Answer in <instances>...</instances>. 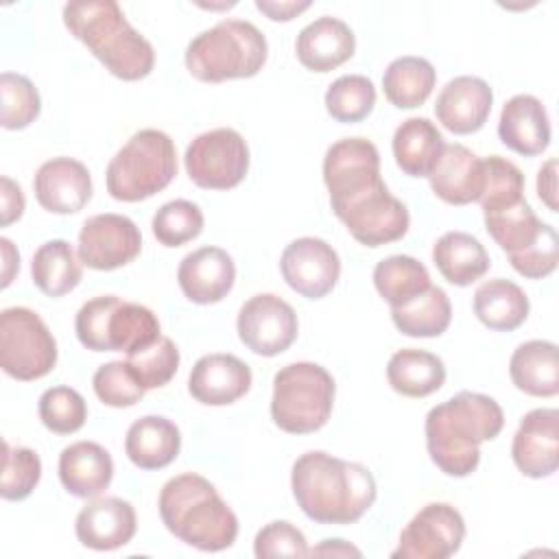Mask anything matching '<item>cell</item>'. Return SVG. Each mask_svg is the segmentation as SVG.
<instances>
[{
  "instance_id": "obj_1",
  "label": "cell",
  "mask_w": 559,
  "mask_h": 559,
  "mask_svg": "<svg viewBox=\"0 0 559 559\" xmlns=\"http://www.w3.org/2000/svg\"><path fill=\"white\" fill-rule=\"evenodd\" d=\"M290 487L299 509L317 524H354L376 502L373 474L323 450H310L293 463Z\"/></svg>"
},
{
  "instance_id": "obj_2",
  "label": "cell",
  "mask_w": 559,
  "mask_h": 559,
  "mask_svg": "<svg viewBox=\"0 0 559 559\" xmlns=\"http://www.w3.org/2000/svg\"><path fill=\"white\" fill-rule=\"evenodd\" d=\"M502 426L504 413L493 397L461 391L426 415L424 430L430 461L448 476H469L480 463V443L496 439Z\"/></svg>"
},
{
  "instance_id": "obj_3",
  "label": "cell",
  "mask_w": 559,
  "mask_h": 559,
  "mask_svg": "<svg viewBox=\"0 0 559 559\" xmlns=\"http://www.w3.org/2000/svg\"><path fill=\"white\" fill-rule=\"evenodd\" d=\"M63 24L118 79L140 81L155 66L151 41L114 0H76L63 7Z\"/></svg>"
},
{
  "instance_id": "obj_4",
  "label": "cell",
  "mask_w": 559,
  "mask_h": 559,
  "mask_svg": "<svg viewBox=\"0 0 559 559\" xmlns=\"http://www.w3.org/2000/svg\"><path fill=\"white\" fill-rule=\"evenodd\" d=\"M164 526L183 544L205 552L229 548L238 537V518L216 487L201 474H179L159 491Z\"/></svg>"
},
{
  "instance_id": "obj_5",
  "label": "cell",
  "mask_w": 559,
  "mask_h": 559,
  "mask_svg": "<svg viewBox=\"0 0 559 559\" xmlns=\"http://www.w3.org/2000/svg\"><path fill=\"white\" fill-rule=\"evenodd\" d=\"M269 55L266 37L247 20H221L192 37L186 48L188 72L203 83L255 76Z\"/></svg>"
},
{
  "instance_id": "obj_6",
  "label": "cell",
  "mask_w": 559,
  "mask_h": 559,
  "mask_svg": "<svg viewBox=\"0 0 559 559\" xmlns=\"http://www.w3.org/2000/svg\"><path fill=\"white\" fill-rule=\"evenodd\" d=\"M175 175L177 151L170 135L159 129H142L111 157L105 183L116 201L135 203L162 192Z\"/></svg>"
},
{
  "instance_id": "obj_7",
  "label": "cell",
  "mask_w": 559,
  "mask_h": 559,
  "mask_svg": "<svg viewBox=\"0 0 559 559\" xmlns=\"http://www.w3.org/2000/svg\"><path fill=\"white\" fill-rule=\"evenodd\" d=\"M334 378L317 362H290L273 378L271 417L288 435L321 430L334 406Z\"/></svg>"
},
{
  "instance_id": "obj_8",
  "label": "cell",
  "mask_w": 559,
  "mask_h": 559,
  "mask_svg": "<svg viewBox=\"0 0 559 559\" xmlns=\"http://www.w3.org/2000/svg\"><path fill=\"white\" fill-rule=\"evenodd\" d=\"M74 332L92 352H138L159 336L155 312L142 304L116 295H100L85 301L74 319Z\"/></svg>"
},
{
  "instance_id": "obj_9",
  "label": "cell",
  "mask_w": 559,
  "mask_h": 559,
  "mask_svg": "<svg viewBox=\"0 0 559 559\" xmlns=\"http://www.w3.org/2000/svg\"><path fill=\"white\" fill-rule=\"evenodd\" d=\"M57 365V341L37 312L24 306L0 312V367L7 376L31 382Z\"/></svg>"
},
{
  "instance_id": "obj_10",
  "label": "cell",
  "mask_w": 559,
  "mask_h": 559,
  "mask_svg": "<svg viewBox=\"0 0 559 559\" xmlns=\"http://www.w3.org/2000/svg\"><path fill=\"white\" fill-rule=\"evenodd\" d=\"M183 164L194 186L203 190H229L249 170V146L236 129H212L188 144Z\"/></svg>"
},
{
  "instance_id": "obj_11",
  "label": "cell",
  "mask_w": 559,
  "mask_h": 559,
  "mask_svg": "<svg viewBox=\"0 0 559 559\" xmlns=\"http://www.w3.org/2000/svg\"><path fill=\"white\" fill-rule=\"evenodd\" d=\"M356 242L365 247H382L406 236L411 216L406 205L395 199L386 183L380 181L358 197L332 207Z\"/></svg>"
},
{
  "instance_id": "obj_12",
  "label": "cell",
  "mask_w": 559,
  "mask_h": 559,
  "mask_svg": "<svg viewBox=\"0 0 559 559\" xmlns=\"http://www.w3.org/2000/svg\"><path fill=\"white\" fill-rule=\"evenodd\" d=\"M465 537L463 515L448 502H430L402 528L393 559H448Z\"/></svg>"
},
{
  "instance_id": "obj_13",
  "label": "cell",
  "mask_w": 559,
  "mask_h": 559,
  "mask_svg": "<svg viewBox=\"0 0 559 559\" xmlns=\"http://www.w3.org/2000/svg\"><path fill=\"white\" fill-rule=\"evenodd\" d=\"M238 336L258 356H277L297 338V312L288 301L273 293L253 295L238 312Z\"/></svg>"
},
{
  "instance_id": "obj_14",
  "label": "cell",
  "mask_w": 559,
  "mask_h": 559,
  "mask_svg": "<svg viewBox=\"0 0 559 559\" xmlns=\"http://www.w3.org/2000/svg\"><path fill=\"white\" fill-rule=\"evenodd\" d=\"M142 234L138 225L122 214L90 216L81 231L76 253L79 260L94 271H114L140 255Z\"/></svg>"
},
{
  "instance_id": "obj_15",
  "label": "cell",
  "mask_w": 559,
  "mask_h": 559,
  "mask_svg": "<svg viewBox=\"0 0 559 559\" xmlns=\"http://www.w3.org/2000/svg\"><path fill=\"white\" fill-rule=\"evenodd\" d=\"M323 181L332 207L380 183V153L376 144L365 138H343L334 142L323 157Z\"/></svg>"
},
{
  "instance_id": "obj_16",
  "label": "cell",
  "mask_w": 559,
  "mask_h": 559,
  "mask_svg": "<svg viewBox=\"0 0 559 559\" xmlns=\"http://www.w3.org/2000/svg\"><path fill=\"white\" fill-rule=\"evenodd\" d=\"M280 269L284 282L295 293L308 299H321L341 277V258L325 240L304 236L284 249Z\"/></svg>"
},
{
  "instance_id": "obj_17",
  "label": "cell",
  "mask_w": 559,
  "mask_h": 559,
  "mask_svg": "<svg viewBox=\"0 0 559 559\" xmlns=\"http://www.w3.org/2000/svg\"><path fill=\"white\" fill-rule=\"evenodd\" d=\"M511 456L515 467L528 478L552 476L559 465V411H528L513 435Z\"/></svg>"
},
{
  "instance_id": "obj_18",
  "label": "cell",
  "mask_w": 559,
  "mask_h": 559,
  "mask_svg": "<svg viewBox=\"0 0 559 559\" xmlns=\"http://www.w3.org/2000/svg\"><path fill=\"white\" fill-rule=\"evenodd\" d=\"M37 203L50 214H74L92 199V177L83 162L52 157L44 162L33 179Z\"/></svg>"
},
{
  "instance_id": "obj_19",
  "label": "cell",
  "mask_w": 559,
  "mask_h": 559,
  "mask_svg": "<svg viewBox=\"0 0 559 559\" xmlns=\"http://www.w3.org/2000/svg\"><path fill=\"white\" fill-rule=\"evenodd\" d=\"M138 528L135 509L129 500L103 496L90 500L76 515V539L92 550H116L127 546Z\"/></svg>"
},
{
  "instance_id": "obj_20",
  "label": "cell",
  "mask_w": 559,
  "mask_h": 559,
  "mask_svg": "<svg viewBox=\"0 0 559 559\" xmlns=\"http://www.w3.org/2000/svg\"><path fill=\"white\" fill-rule=\"evenodd\" d=\"M493 105V92L480 76H454L448 81L435 103L437 120L456 135L476 133L485 127Z\"/></svg>"
},
{
  "instance_id": "obj_21",
  "label": "cell",
  "mask_w": 559,
  "mask_h": 559,
  "mask_svg": "<svg viewBox=\"0 0 559 559\" xmlns=\"http://www.w3.org/2000/svg\"><path fill=\"white\" fill-rule=\"evenodd\" d=\"M253 376L245 360L234 354L201 356L190 376V395L205 406H227L240 400L251 389Z\"/></svg>"
},
{
  "instance_id": "obj_22",
  "label": "cell",
  "mask_w": 559,
  "mask_h": 559,
  "mask_svg": "<svg viewBox=\"0 0 559 559\" xmlns=\"http://www.w3.org/2000/svg\"><path fill=\"white\" fill-rule=\"evenodd\" d=\"M177 282L192 304H218L236 282V264L225 249L201 247L179 262Z\"/></svg>"
},
{
  "instance_id": "obj_23",
  "label": "cell",
  "mask_w": 559,
  "mask_h": 559,
  "mask_svg": "<svg viewBox=\"0 0 559 559\" xmlns=\"http://www.w3.org/2000/svg\"><path fill=\"white\" fill-rule=\"evenodd\" d=\"M432 192L450 205H467L485 190V162L463 144H445L428 175Z\"/></svg>"
},
{
  "instance_id": "obj_24",
  "label": "cell",
  "mask_w": 559,
  "mask_h": 559,
  "mask_svg": "<svg viewBox=\"0 0 559 559\" xmlns=\"http://www.w3.org/2000/svg\"><path fill=\"white\" fill-rule=\"evenodd\" d=\"M498 138L518 155L544 153L550 144V118L542 100L531 94L511 96L500 111Z\"/></svg>"
},
{
  "instance_id": "obj_25",
  "label": "cell",
  "mask_w": 559,
  "mask_h": 559,
  "mask_svg": "<svg viewBox=\"0 0 559 559\" xmlns=\"http://www.w3.org/2000/svg\"><path fill=\"white\" fill-rule=\"evenodd\" d=\"M356 50L354 31L338 17L321 15L306 24L295 41L297 59L312 72H330L352 59Z\"/></svg>"
},
{
  "instance_id": "obj_26",
  "label": "cell",
  "mask_w": 559,
  "mask_h": 559,
  "mask_svg": "<svg viewBox=\"0 0 559 559\" xmlns=\"http://www.w3.org/2000/svg\"><path fill=\"white\" fill-rule=\"evenodd\" d=\"M114 478L111 454L96 441H76L59 454V480L76 498L100 496Z\"/></svg>"
},
{
  "instance_id": "obj_27",
  "label": "cell",
  "mask_w": 559,
  "mask_h": 559,
  "mask_svg": "<svg viewBox=\"0 0 559 559\" xmlns=\"http://www.w3.org/2000/svg\"><path fill=\"white\" fill-rule=\"evenodd\" d=\"M179 450L181 432L177 424L162 415L135 419L124 437V452L140 469H162L179 456Z\"/></svg>"
},
{
  "instance_id": "obj_28",
  "label": "cell",
  "mask_w": 559,
  "mask_h": 559,
  "mask_svg": "<svg viewBox=\"0 0 559 559\" xmlns=\"http://www.w3.org/2000/svg\"><path fill=\"white\" fill-rule=\"evenodd\" d=\"M509 376L518 391L533 397H552L559 391V356L550 341H526L509 360Z\"/></svg>"
},
{
  "instance_id": "obj_29",
  "label": "cell",
  "mask_w": 559,
  "mask_h": 559,
  "mask_svg": "<svg viewBox=\"0 0 559 559\" xmlns=\"http://www.w3.org/2000/svg\"><path fill=\"white\" fill-rule=\"evenodd\" d=\"M445 142L441 131L428 118H406L393 133V157L408 177H428Z\"/></svg>"
},
{
  "instance_id": "obj_30",
  "label": "cell",
  "mask_w": 559,
  "mask_h": 559,
  "mask_svg": "<svg viewBox=\"0 0 559 559\" xmlns=\"http://www.w3.org/2000/svg\"><path fill=\"white\" fill-rule=\"evenodd\" d=\"M432 262L454 286H469L489 271V255L467 231H445L432 247Z\"/></svg>"
},
{
  "instance_id": "obj_31",
  "label": "cell",
  "mask_w": 559,
  "mask_h": 559,
  "mask_svg": "<svg viewBox=\"0 0 559 559\" xmlns=\"http://www.w3.org/2000/svg\"><path fill=\"white\" fill-rule=\"evenodd\" d=\"M528 297L511 280L496 277L483 282L474 293L476 319L496 332H511L528 317Z\"/></svg>"
},
{
  "instance_id": "obj_32",
  "label": "cell",
  "mask_w": 559,
  "mask_h": 559,
  "mask_svg": "<svg viewBox=\"0 0 559 559\" xmlns=\"http://www.w3.org/2000/svg\"><path fill=\"white\" fill-rule=\"evenodd\" d=\"M386 380L404 397H426L445 382V365L426 349H400L389 358Z\"/></svg>"
},
{
  "instance_id": "obj_33",
  "label": "cell",
  "mask_w": 559,
  "mask_h": 559,
  "mask_svg": "<svg viewBox=\"0 0 559 559\" xmlns=\"http://www.w3.org/2000/svg\"><path fill=\"white\" fill-rule=\"evenodd\" d=\"M83 262L68 240L55 238L39 245L33 253V284L48 297H61L74 290L83 280Z\"/></svg>"
},
{
  "instance_id": "obj_34",
  "label": "cell",
  "mask_w": 559,
  "mask_h": 559,
  "mask_svg": "<svg viewBox=\"0 0 559 559\" xmlns=\"http://www.w3.org/2000/svg\"><path fill=\"white\" fill-rule=\"evenodd\" d=\"M437 83L432 63L424 57L406 55L393 59L382 74L386 100L397 109H415L428 100Z\"/></svg>"
},
{
  "instance_id": "obj_35",
  "label": "cell",
  "mask_w": 559,
  "mask_h": 559,
  "mask_svg": "<svg viewBox=\"0 0 559 559\" xmlns=\"http://www.w3.org/2000/svg\"><path fill=\"white\" fill-rule=\"evenodd\" d=\"M393 325L415 338H432L441 336L452 319V306L443 288L428 286L424 293L413 297L411 301L391 308Z\"/></svg>"
},
{
  "instance_id": "obj_36",
  "label": "cell",
  "mask_w": 559,
  "mask_h": 559,
  "mask_svg": "<svg viewBox=\"0 0 559 559\" xmlns=\"http://www.w3.org/2000/svg\"><path fill=\"white\" fill-rule=\"evenodd\" d=\"M373 286L391 306H402L430 286L428 269L413 255H389L373 269Z\"/></svg>"
},
{
  "instance_id": "obj_37",
  "label": "cell",
  "mask_w": 559,
  "mask_h": 559,
  "mask_svg": "<svg viewBox=\"0 0 559 559\" xmlns=\"http://www.w3.org/2000/svg\"><path fill=\"white\" fill-rule=\"evenodd\" d=\"M483 216L487 234L502 251H507V255L526 249L537 238L544 225L526 199L496 212H485Z\"/></svg>"
},
{
  "instance_id": "obj_38",
  "label": "cell",
  "mask_w": 559,
  "mask_h": 559,
  "mask_svg": "<svg viewBox=\"0 0 559 559\" xmlns=\"http://www.w3.org/2000/svg\"><path fill=\"white\" fill-rule=\"evenodd\" d=\"M376 105V87L362 74H343L325 92V109L336 122H360Z\"/></svg>"
},
{
  "instance_id": "obj_39",
  "label": "cell",
  "mask_w": 559,
  "mask_h": 559,
  "mask_svg": "<svg viewBox=\"0 0 559 559\" xmlns=\"http://www.w3.org/2000/svg\"><path fill=\"white\" fill-rule=\"evenodd\" d=\"M41 111V98L33 81L24 74H0V124L9 131L26 129Z\"/></svg>"
},
{
  "instance_id": "obj_40",
  "label": "cell",
  "mask_w": 559,
  "mask_h": 559,
  "mask_svg": "<svg viewBox=\"0 0 559 559\" xmlns=\"http://www.w3.org/2000/svg\"><path fill=\"white\" fill-rule=\"evenodd\" d=\"M127 365L146 391L159 389L175 378L179 369V349L173 338L159 334L151 345L127 354Z\"/></svg>"
},
{
  "instance_id": "obj_41",
  "label": "cell",
  "mask_w": 559,
  "mask_h": 559,
  "mask_svg": "<svg viewBox=\"0 0 559 559\" xmlns=\"http://www.w3.org/2000/svg\"><path fill=\"white\" fill-rule=\"evenodd\" d=\"M151 227L159 245L181 247L203 231V212L192 201L175 199L155 212Z\"/></svg>"
},
{
  "instance_id": "obj_42",
  "label": "cell",
  "mask_w": 559,
  "mask_h": 559,
  "mask_svg": "<svg viewBox=\"0 0 559 559\" xmlns=\"http://www.w3.org/2000/svg\"><path fill=\"white\" fill-rule=\"evenodd\" d=\"M483 162H485V190L478 199L483 214L515 205L518 201L524 199V175L513 162L500 155H489Z\"/></svg>"
},
{
  "instance_id": "obj_43",
  "label": "cell",
  "mask_w": 559,
  "mask_h": 559,
  "mask_svg": "<svg viewBox=\"0 0 559 559\" xmlns=\"http://www.w3.org/2000/svg\"><path fill=\"white\" fill-rule=\"evenodd\" d=\"M39 419L50 432L72 435L87 419L85 400L70 386H50L39 397Z\"/></svg>"
},
{
  "instance_id": "obj_44",
  "label": "cell",
  "mask_w": 559,
  "mask_h": 559,
  "mask_svg": "<svg viewBox=\"0 0 559 559\" xmlns=\"http://www.w3.org/2000/svg\"><path fill=\"white\" fill-rule=\"evenodd\" d=\"M41 478L39 454L24 445H11L4 441L2 452V483L0 496L4 500H24L33 493Z\"/></svg>"
},
{
  "instance_id": "obj_45",
  "label": "cell",
  "mask_w": 559,
  "mask_h": 559,
  "mask_svg": "<svg viewBox=\"0 0 559 559\" xmlns=\"http://www.w3.org/2000/svg\"><path fill=\"white\" fill-rule=\"evenodd\" d=\"M92 386L96 397L114 408L133 406L146 393V389L129 369L127 360H111L100 365L92 378Z\"/></svg>"
},
{
  "instance_id": "obj_46",
  "label": "cell",
  "mask_w": 559,
  "mask_h": 559,
  "mask_svg": "<svg viewBox=\"0 0 559 559\" xmlns=\"http://www.w3.org/2000/svg\"><path fill=\"white\" fill-rule=\"evenodd\" d=\"M557 249H559L557 231L552 225L544 223L537 238L526 249L511 253L509 262L520 275L528 280H542L557 269V260H559Z\"/></svg>"
},
{
  "instance_id": "obj_47",
  "label": "cell",
  "mask_w": 559,
  "mask_h": 559,
  "mask_svg": "<svg viewBox=\"0 0 559 559\" xmlns=\"http://www.w3.org/2000/svg\"><path fill=\"white\" fill-rule=\"evenodd\" d=\"M253 555L258 559L269 557H308V544L304 533L286 520H275L262 526L253 539Z\"/></svg>"
},
{
  "instance_id": "obj_48",
  "label": "cell",
  "mask_w": 559,
  "mask_h": 559,
  "mask_svg": "<svg viewBox=\"0 0 559 559\" xmlns=\"http://www.w3.org/2000/svg\"><path fill=\"white\" fill-rule=\"evenodd\" d=\"M0 212H2V227H9L11 223H15L22 214H24V207H26V201H24V192L22 188L9 179V177H2L0 179Z\"/></svg>"
},
{
  "instance_id": "obj_49",
  "label": "cell",
  "mask_w": 559,
  "mask_h": 559,
  "mask_svg": "<svg viewBox=\"0 0 559 559\" xmlns=\"http://www.w3.org/2000/svg\"><path fill=\"white\" fill-rule=\"evenodd\" d=\"M537 197L557 212V159H548L537 173Z\"/></svg>"
},
{
  "instance_id": "obj_50",
  "label": "cell",
  "mask_w": 559,
  "mask_h": 559,
  "mask_svg": "<svg viewBox=\"0 0 559 559\" xmlns=\"http://www.w3.org/2000/svg\"><path fill=\"white\" fill-rule=\"evenodd\" d=\"M310 2H273V0H255V9L262 11L273 22H288L301 11H306Z\"/></svg>"
},
{
  "instance_id": "obj_51",
  "label": "cell",
  "mask_w": 559,
  "mask_h": 559,
  "mask_svg": "<svg viewBox=\"0 0 559 559\" xmlns=\"http://www.w3.org/2000/svg\"><path fill=\"white\" fill-rule=\"evenodd\" d=\"M310 555H323V557H360L362 552L356 548V546H352L349 542H345V539H323L319 546H314L312 550H310Z\"/></svg>"
},
{
  "instance_id": "obj_52",
  "label": "cell",
  "mask_w": 559,
  "mask_h": 559,
  "mask_svg": "<svg viewBox=\"0 0 559 559\" xmlns=\"http://www.w3.org/2000/svg\"><path fill=\"white\" fill-rule=\"evenodd\" d=\"M0 247H2V288H7L13 282L15 271H20V253L13 247V242L9 238H0Z\"/></svg>"
}]
</instances>
